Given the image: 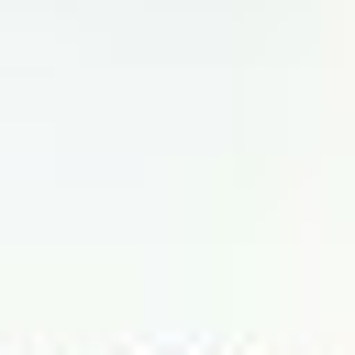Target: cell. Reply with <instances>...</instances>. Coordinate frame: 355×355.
I'll use <instances>...</instances> for the list:
<instances>
[]
</instances>
